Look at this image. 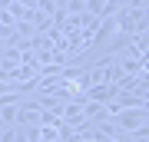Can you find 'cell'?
Instances as JSON below:
<instances>
[{"mask_svg": "<svg viewBox=\"0 0 149 142\" xmlns=\"http://www.w3.org/2000/svg\"><path fill=\"white\" fill-rule=\"evenodd\" d=\"M37 142H60V126H43L40 122V139Z\"/></svg>", "mask_w": 149, "mask_h": 142, "instance_id": "1", "label": "cell"}, {"mask_svg": "<svg viewBox=\"0 0 149 142\" xmlns=\"http://www.w3.org/2000/svg\"><path fill=\"white\" fill-rule=\"evenodd\" d=\"M139 69H143V73H149V60H143V66H139Z\"/></svg>", "mask_w": 149, "mask_h": 142, "instance_id": "2", "label": "cell"}]
</instances>
